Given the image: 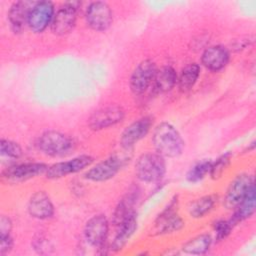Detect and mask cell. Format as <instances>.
<instances>
[{
    "label": "cell",
    "mask_w": 256,
    "mask_h": 256,
    "mask_svg": "<svg viewBox=\"0 0 256 256\" xmlns=\"http://www.w3.org/2000/svg\"><path fill=\"white\" fill-rule=\"evenodd\" d=\"M109 231V223L104 215H95L85 225L84 235L87 242L94 247H103Z\"/></svg>",
    "instance_id": "cell-13"
},
{
    "label": "cell",
    "mask_w": 256,
    "mask_h": 256,
    "mask_svg": "<svg viewBox=\"0 0 256 256\" xmlns=\"http://www.w3.org/2000/svg\"><path fill=\"white\" fill-rule=\"evenodd\" d=\"M175 201H172L169 206L157 217L156 227L160 234H167L179 231L184 226V221L175 213Z\"/></svg>",
    "instance_id": "cell-18"
},
{
    "label": "cell",
    "mask_w": 256,
    "mask_h": 256,
    "mask_svg": "<svg viewBox=\"0 0 256 256\" xmlns=\"http://www.w3.org/2000/svg\"><path fill=\"white\" fill-rule=\"evenodd\" d=\"M153 125L151 116H144L134 121L125 128L120 137V144L124 149H130L138 141L144 138Z\"/></svg>",
    "instance_id": "cell-10"
},
{
    "label": "cell",
    "mask_w": 256,
    "mask_h": 256,
    "mask_svg": "<svg viewBox=\"0 0 256 256\" xmlns=\"http://www.w3.org/2000/svg\"><path fill=\"white\" fill-rule=\"evenodd\" d=\"M86 22L95 31L107 30L113 22V13L110 6L101 1L91 2L85 11Z\"/></svg>",
    "instance_id": "cell-5"
},
{
    "label": "cell",
    "mask_w": 256,
    "mask_h": 256,
    "mask_svg": "<svg viewBox=\"0 0 256 256\" xmlns=\"http://www.w3.org/2000/svg\"><path fill=\"white\" fill-rule=\"evenodd\" d=\"M35 2L17 1L14 2L8 12V21L14 33H21L28 25V17Z\"/></svg>",
    "instance_id": "cell-15"
},
{
    "label": "cell",
    "mask_w": 256,
    "mask_h": 256,
    "mask_svg": "<svg viewBox=\"0 0 256 256\" xmlns=\"http://www.w3.org/2000/svg\"><path fill=\"white\" fill-rule=\"evenodd\" d=\"M233 224L230 221H224V220H219L215 223L214 225V231L216 234V239L218 241L225 239L229 233L231 232L233 228Z\"/></svg>",
    "instance_id": "cell-29"
},
{
    "label": "cell",
    "mask_w": 256,
    "mask_h": 256,
    "mask_svg": "<svg viewBox=\"0 0 256 256\" xmlns=\"http://www.w3.org/2000/svg\"><path fill=\"white\" fill-rule=\"evenodd\" d=\"M13 247V240L10 235L0 237V254L5 255L10 252Z\"/></svg>",
    "instance_id": "cell-30"
},
{
    "label": "cell",
    "mask_w": 256,
    "mask_h": 256,
    "mask_svg": "<svg viewBox=\"0 0 256 256\" xmlns=\"http://www.w3.org/2000/svg\"><path fill=\"white\" fill-rule=\"evenodd\" d=\"M216 202L217 197L215 195L203 196L191 203L189 206V214L193 218L204 217L213 209Z\"/></svg>",
    "instance_id": "cell-24"
},
{
    "label": "cell",
    "mask_w": 256,
    "mask_h": 256,
    "mask_svg": "<svg viewBox=\"0 0 256 256\" xmlns=\"http://www.w3.org/2000/svg\"><path fill=\"white\" fill-rule=\"evenodd\" d=\"M211 242H212V239L210 235L201 234L190 239L188 242H186L183 245L182 250L187 254L201 255L208 251V249L210 248Z\"/></svg>",
    "instance_id": "cell-25"
},
{
    "label": "cell",
    "mask_w": 256,
    "mask_h": 256,
    "mask_svg": "<svg viewBox=\"0 0 256 256\" xmlns=\"http://www.w3.org/2000/svg\"><path fill=\"white\" fill-rule=\"evenodd\" d=\"M92 162L93 158L91 156L80 155L71 160L58 162L49 166L45 175L48 179H59L85 169L90 166Z\"/></svg>",
    "instance_id": "cell-9"
},
{
    "label": "cell",
    "mask_w": 256,
    "mask_h": 256,
    "mask_svg": "<svg viewBox=\"0 0 256 256\" xmlns=\"http://www.w3.org/2000/svg\"><path fill=\"white\" fill-rule=\"evenodd\" d=\"M0 151L3 156L12 159H17L22 155V149L19 144L8 139H1Z\"/></svg>",
    "instance_id": "cell-28"
},
{
    "label": "cell",
    "mask_w": 256,
    "mask_h": 256,
    "mask_svg": "<svg viewBox=\"0 0 256 256\" xmlns=\"http://www.w3.org/2000/svg\"><path fill=\"white\" fill-rule=\"evenodd\" d=\"M117 234L112 242L111 249L114 251L121 250L126 243L129 241L131 236L137 229V214L133 212L124 221H122L118 226Z\"/></svg>",
    "instance_id": "cell-19"
},
{
    "label": "cell",
    "mask_w": 256,
    "mask_h": 256,
    "mask_svg": "<svg viewBox=\"0 0 256 256\" xmlns=\"http://www.w3.org/2000/svg\"><path fill=\"white\" fill-rule=\"evenodd\" d=\"M125 116L124 110L119 106H108L95 111L89 118V127L93 130H102L121 122Z\"/></svg>",
    "instance_id": "cell-11"
},
{
    "label": "cell",
    "mask_w": 256,
    "mask_h": 256,
    "mask_svg": "<svg viewBox=\"0 0 256 256\" xmlns=\"http://www.w3.org/2000/svg\"><path fill=\"white\" fill-rule=\"evenodd\" d=\"M166 172V162L160 154L148 152L142 154L135 164L137 178L146 183L161 180Z\"/></svg>",
    "instance_id": "cell-2"
},
{
    "label": "cell",
    "mask_w": 256,
    "mask_h": 256,
    "mask_svg": "<svg viewBox=\"0 0 256 256\" xmlns=\"http://www.w3.org/2000/svg\"><path fill=\"white\" fill-rule=\"evenodd\" d=\"M38 148L44 154L51 157H63L69 155L75 148L71 137L59 131H46L38 139Z\"/></svg>",
    "instance_id": "cell-3"
},
{
    "label": "cell",
    "mask_w": 256,
    "mask_h": 256,
    "mask_svg": "<svg viewBox=\"0 0 256 256\" xmlns=\"http://www.w3.org/2000/svg\"><path fill=\"white\" fill-rule=\"evenodd\" d=\"M157 68L153 61L143 60L140 62L131 74L129 85L134 94H142L152 84Z\"/></svg>",
    "instance_id": "cell-8"
},
{
    "label": "cell",
    "mask_w": 256,
    "mask_h": 256,
    "mask_svg": "<svg viewBox=\"0 0 256 256\" xmlns=\"http://www.w3.org/2000/svg\"><path fill=\"white\" fill-rule=\"evenodd\" d=\"M229 58L230 54L227 48L221 45H214L204 50L201 56V62L208 70L218 72L228 64Z\"/></svg>",
    "instance_id": "cell-16"
},
{
    "label": "cell",
    "mask_w": 256,
    "mask_h": 256,
    "mask_svg": "<svg viewBox=\"0 0 256 256\" xmlns=\"http://www.w3.org/2000/svg\"><path fill=\"white\" fill-rule=\"evenodd\" d=\"M255 185L254 177L247 173L236 176L228 186L225 195V206L229 209L235 208Z\"/></svg>",
    "instance_id": "cell-7"
},
{
    "label": "cell",
    "mask_w": 256,
    "mask_h": 256,
    "mask_svg": "<svg viewBox=\"0 0 256 256\" xmlns=\"http://www.w3.org/2000/svg\"><path fill=\"white\" fill-rule=\"evenodd\" d=\"M152 142L156 152L163 157H178L184 149V141L180 133L167 122H162L155 128Z\"/></svg>",
    "instance_id": "cell-1"
},
{
    "label": "cell",
    "mask_w": 256,
    "mask_h": 256,
    "mask_svg": "<svg viewBox=\"0 0 256 256\" xmlns=\"http://www.w3.org/2000/svg\"><path fill=\"white\" fill-rule=\"evenodd\" d=\"M136 192H137L136 189L130 191L121 199V201H119L113 214V224L115 226H118L130 214L135 212L133 210V206L136 203V200L138 198Z\"/></svg>",
    "instance_id": "cell-22"
},
{
    "label": "cell",
    "mask_w": 256,
    "mask_h": 256,
    "mask_svg": "<svg viewBox=\"0 0 256 256\" xmlns=\"http://www.w3.org/2000/svg\"><path fill=\"white\" fill-rule=\"evenodd\" d=\"M178 75L173 67L171 66H164L161 69L156 71L153 86L154 89L159 93L169 92L174 88L177 83Z\"/></svg>",
    "instance_id": "cell-20"
},
{
    "label": "cell",
    "mask_w": 256,
    "mask_h": 256,
    "mask_svg": "<svg viewBox=\"0 0 256 256\" xmlns=\"http://www.w3.org/2000/svg\"><path fill=\"white\" fill-rule=\"evenodd\" d=\"M80 7L81 2L79 1L65 2L55 12L50 26L51 31L58 36H64L72 32L76 25L77 14Z\"/></svg>",
    "instance_id": "cell-4"
},
{
    "label": "cell",
    "mask_w": 256,
    "mask_h": 256,
    "mask_svg": "<svg viewBox=\"0 0 256 256\" xmlns=\"http://www.w3.org/2000/svg\"><path fill=\"white\" fill-rule=\"evenodd\" d=\"M48 166L39 162H28L8 167L3 172V177L11 182H22L34 178L38 175L45 174Z\"/></svg>",
    "instance_id": "cell-12"
},
{
    "label": "cell",
    "mask_w": 256,
    "mask_h": 256,
    "mask_svg": "<svg viewBox=\"0 0 256 256\" xmlns=\"http://www.w3.org/2000/svg\"><path fill=\"white\" fill-rule=\"evenodd\" d=\"M255 185L250 189L245 198L234 208L235 212L230 222L235 225L253 215L255 211Z\"/></svg>",
    "instance_id": "cell-21"
},
{
    "label": "cell",
    "mask_w": 256,
    "mask_h": 256,
    "mask_svg": "<svg viewBox=\"0 0 256 256\" xmlns=\"http://www.w3.org/2000/svg\"><path fill=\"white\" fill-rule=\"evenodd\" d=\"M11 228H12V224L10 219L6 216H2L0 220V237L10 235Z\"/></svg>",
    "instance_id": "cell-31"
},
{
    "label": "cell",
    "mask_w": 256,
    "mask_h": 256,
    "mask_svg": "<svg viewBox=\"0 0 256 256\" xmlns=\"http://www.w3.org/2000/svg\"><path fill=\"white\" fill-rule=\"evenodd\" d=\"M28 212L33 218L44 220L53 216L54 206L50 197L44 191H38L29 199Z\"/></svg>",
    "instance_id": "cell-17"
},
{
    "label": "cell",
    "mask_w": 256,
    "mask_h": 256,
    "mask_svg": "<svg viewBox=\"0 0 256 256\" xmlns=\"http://www.w3.org/2000/svg\"><path fill=\"white\" fill-rule=\"evenodd\" d=\"M230 159H231V153H225L221 155L219 158H217L216 161L212 162L210 173H209L210 176L213 179L220 178L223 172L225 171V169L230 164Z\"/></svg>",
    "instance_id": "cell-27"
},
{
    "label": "cell",
    "mask_w": 256,
    "mask_h": 256,
    "mask_svg": "<svg viewBox=\"0 0 256 256\" xmlns=\"http://www.w3.org/2000/svg\"><path fill=\"white\" fill-rule=\"evenodd\" d=\"M200 75V66L196 63H191L184 67L177 78L178 88L181 92L189 91L196 83Z\"/></svg>",
    "instance_id": "cell-23"
},
{
    "label": "cell",
    "mask_w": 256,
    "mask_h": 256,
    "mask_svg": "<svg viewBox=\"0 0 256 256\" xmlns=\"http://www.w3.org/2000/svg\"><path fill=\"white\" fill-rule=\"evenodd\" d=\"M211 164H212V161L210 160H202L196 163L189 169L186 176L187 180L192 183L201 181L207 174L210 173Z\"/></svg>",
    "instance_id": "cell-26"
},
{
    "label": "cell",
    "mask_w": 256,
    "mask_h": 256,
    "mask_svg": "<svg viewBox=\"0 0 256 256\" xmlns=\"http://www.w3.org/2000/svg\"><path fill=\"white\" fill-rule=\"evenodd\" d=\"M55 15L54 4L50 1L35 2L28 17V27L34 33L43 32L48 26H51Z\"/></svg>",
    "instance_id": "cell-6"
},
{
    "label": "cell",
    "mask_w": 256,
    "mask_h": 256,
    "mask_svg": "<svg viewBox=\"0 0 256 256\" xmlns=\"http://www.w3.org/2000/svg\"><path fill=\"white\" fill-rule=\"evenodd\" d=\"M122 160L117 156H112L103 160L90 168L84 174L87 180L93 182H103L113 178L121 169Z\"/></svg>",
    "instance_id": "cell-14"
}]
</instances>
